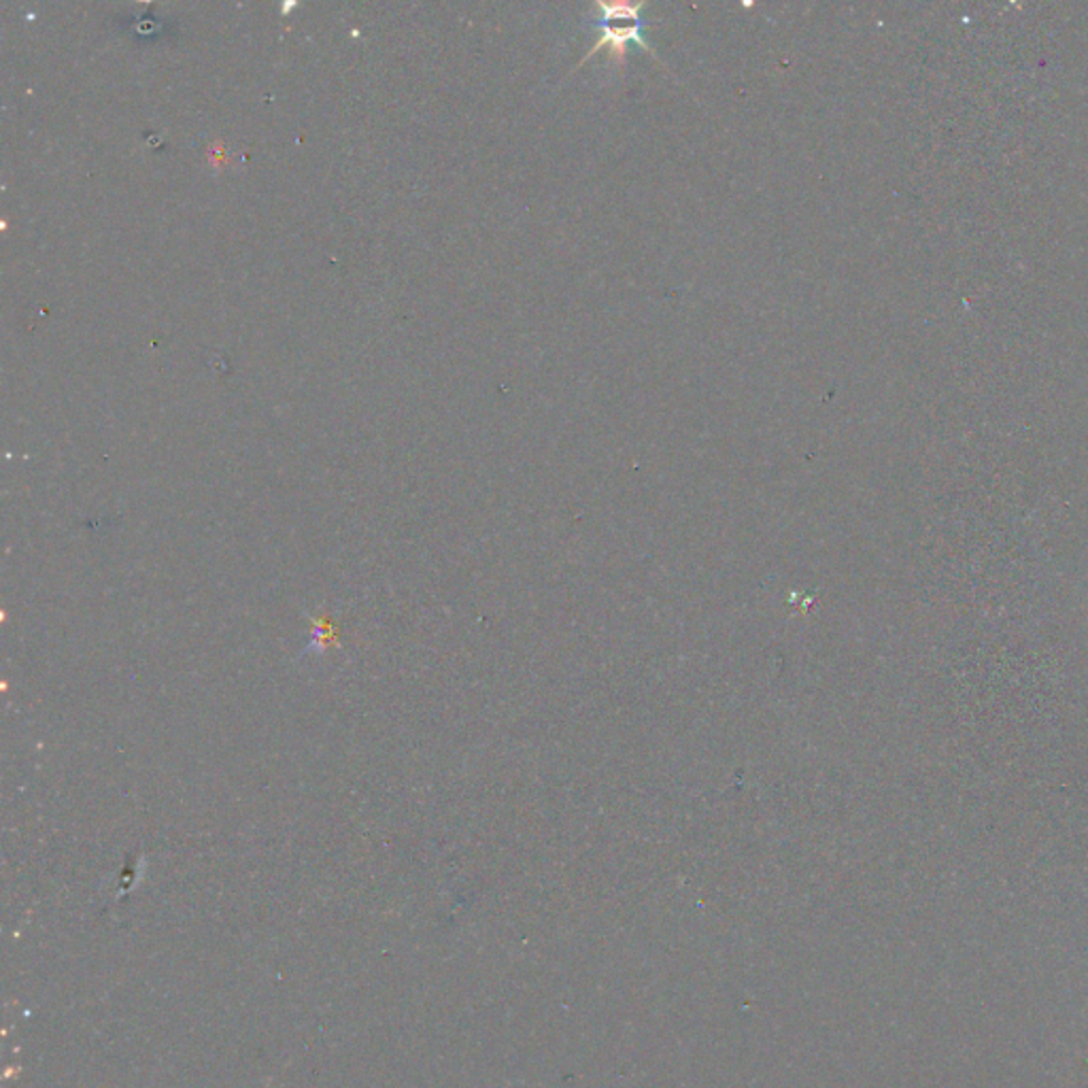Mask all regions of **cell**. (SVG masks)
<instances>
[{
    "instance_id": "1",
    "label": "cell",
    "mask_w": 1088,
    "mask_h": 1088,
    "mask_svg": "<svg viewBox=\"0 0 1088 1088\" xmlns=\"http://www.w3.org/2000/svg\"><path fill=\"white\" fill-rule=\"evenodd\" d=\"M600 15L595 18V30L600 34L595 47L589 52V56L597 54L602 47H611L617 58L625 56L627 43H638L645 47L650 56H655L645 41V18L643 9L645 4H625V2H597Z\"/></svg>"
}]
</instances>
